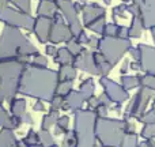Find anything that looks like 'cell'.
Returning a JSON list of instances; mask_svg holds the SVG:
<instances>
[{
	"label": "cell",
	"mask_w": 155,
	"mask_h": 147,
	"mask_svg": "<svg viewBox=\"0 0 155 147\" xmlns=\"http://www.w3.org/2000/svg\"><path fill=\"white\" fill-rule=\"evenodd\" d=\"M139 147H150V146H148V143L144 140V142H140L139 143Z\"/></svg>",
	"instance_id": "db71d44e"
},
{
	"label": "cell",
	"mask_w": 155,
	"mask_h": 147,
	"mask_svg": "<svg viewBox=\"0 0 155 147\" xmlns=\"http://www.w3.org/2000/svg\"><path fill=\"white\" fill-rule=\"evenodd\" d=\"M57 5L56 2H40L37 7V15L38 16H46V18H53L57 14Z\"/></svg>",
	"instance_id": "d6986e66"
},
{
	"label": "cell",
	"mask_w": 155,
	"mask_h": 147,
	"mask_svg": "<svg viewBox=\"0 0 155 147\" xmlns=\"http://www.w3.org/2000/svg\"><path fill=\"white\" fill-rule=\"evenodd\" d=\"M153 110L155 112V101H154V104H153Z\"/></svg>",
	"instance_id": "91938a15"
},
{
	"label": "cell",
	"mask_w": 155,
	"mask_h": 147,
	"mask_svg": "<svg viewBox=\"0 0 155 147\" xmlns=\"http://www.w3.org/2000/svg\"><path fill=\"white\" fill-rule=\"evenodd\" d=\"M26 65V63H22L19 60L0 63V76H2L0 102L14 98V95L18 94L21 76Z\"/></svg>",
	"instance_id": "5b68a950"
},
{
	"label": "cell",
	"mask_w": 155,
	"mask_h": 147,
	"mask_svg": "<svg viewBox=\"0 0 155 147\" xmlns=\"http://www.w3.org/2000/svg\"><path fill=\"white\" fill-rule=\"evenodd\" d=\"M88 104V106H90V110H94L95 109L97 106H98L99 105V101H98V97H90V98L87 99V101H86Z\"/></svg>",
	"instance_id": "ee69618b"
},
{
	"label": "cell",
	"mask_w": 155,
	"mask_h": 147,
	"mask_svg": "<svg viewBox=\"0 0 155 147\" xmlns=\"http://www.w3.org/2000/svg\"><path fill=\"white\" fill-rule=\"evenodd\" d=\"M139 82H140V87H146L151 91H155V75H140L139 76Z\"/></svg>",
	"instance_id": "83f0119b"
},
{
	"label": "cell",
	"mask_w": 155,
	"mask_h": 147,
	"mask_svg": "<svg viewBox=\"0 0 155 147\" xmlns=\"http://www.w3.org/2000/svg\"><path fill=\"white\" fill-rule=\"evenodd\" d=\"M8 2H11V0H0V8H2V7H7Z\"/></svg>",
	"instance_id": "f5cc1de1"
},
{
	"label": "cell",
	"mask_w": 155,
	"mask_h": 147,
	"mask_svg": "<svg viewBox=\"0 0 155 147\" xmlns=\"http://www.w3.org/2000/svg\"><path fill=\"white\" fill-rule=\"evenodd\" d=\"M21 120H22V124H30V125H31V124L34 123V120H33L31 115H30L29 112L25 113V115L21 117Z\"/></svg>",
	"instance_id": "c3c4849f"
},
{
	"label": "cell",
	"mask_w": 155,
	"mask_h": 147,
	"mask_svg": "<svg viewBox=\"0 0 155 147\" xmlns=\"http://www.w3.org/2000/svg\"><path fill=\"white\" fill-rule=\"evenodd\" d=\"M53 59H54V62L59 63L60 65H64V64H72L74 60H75V56H74L67 48H60V49H57L56 56H54Z\"/></svg>",
	"instance_id": "44dd1931"
},
{
	"label": "cell",
	"mask_w": 155,
	"mask_h": 147,
	"mask_svg": "<svg viewBox=\"0 0 155 147\" xmlns=\"http://www.w3.org/2000/svg\"><path fill=\"white\" fill-rule=\"evenodd\" d=\"M22 143L15 138L12 129L0 131V147H21Z\"/></svg>",
	"instance_id": "ac0fdd59"
},
{
	"label": "cell",
	"mask_w": 155,
	"mask_h": 147,
	"mask_svg": "<svg viewBox=\"0 0 155 147\" xmlns=\"http://www.w3.org/2000/svg\"><path fill=\"white\" fill-rule=\"evenodd\" d=\"M140 136L143 139H153L155 138V123L153 124H144V127L142 128V132H140Z\"/></svg>",
	"instance_id": "e575fe53"
},
{
	"label": "cell",
	"mask_w": 155,
	"mask_h": 147,
	"mask_svg": "<svg viewBox=\"0 0 155 147\" xmlns=\"http://www.w3.org/2000/svg\"><path fill=\"white\" fill-rule=\"evenodd\" d=\"M98 42H99V40H98V38L90 37V38H88L87 46H88V48L91 49V51H94V49H98Z\"/></svg>",
	"instance_id": "7dc6e473"
},
{
	"label": "cell",
	"mask_w": 155,
	"mask_h": 147,
	"mask_svg": "<svg viewBox=\"0 0 155 147\" xmlns=\"http://www.w3.org/2000/svg\"><path fill=\"white\" fill-rule=\"evenodd\" d=\"M0 85H2V76H0Z\"/></svg>",
	"instance_id": "6125c7cd"
},
{
	"label": "cell",
	"mask_w": 155,
	"mask_h": 147,
	"mask_svg": "<svg viewBox=\"0 0 155 147\" xmlns=\"http://www.w3.org/2000/svg\"><path fill=\"white\" fill-rule=\"evenodd\" d=\"M125 14H127V4L125 5H117V7H114V10H113V16H125Z\"/></svg>",
	"instance_id": "b9f144b4"
},
{
	"label": "cell",
	"mask_w": 155,
	"mask_h": 147,
	"mask_svg": "<svg viewBox=\"0 0 155 147\" xmlns=\"http://www.w3.org/2000/svg\"><path fill=\"white\" fill-rule=\"evenodd\" d=\"M56 52H57V49L54 48L53 45H46V55L48 56H56Z\"/></svg>",
	"instance_id": "681fc988"
},
{
	"label": "cell",
	"mask_w": 155,
	"mask_h": 147,
	"mask_svg": "<svg viewBox=\"0 0 155 147\" xmlns=\"http://www.w3.org/2000/svg\"><path fill=\"white\" fill-rule=\"evenodd\" d=\"M136 120L140 121V123H143V124H153V123H155V112L153 109H151V110H146V112L142 113V115H140Z\"/></svg>",
	"instance_id": "8d00e7d4"
},
{
	"label": "cell",
	"mask_w": 155,
	"mask_h": 147,
	"mask_svg": "<svg viewBox=\"0 0 155 147\" xmlns=\"http://www.w3.org/2000/svg\"><path fill=\"white\" fill-rule=\"evenodd\" d=\"M76 68L72 64H64L60 65L59 71H57V76H59V82H67L71 80L72 82L76 78Z\"/></svg>",
	"instance_id": "ffe728a7"
},
{
	"label": "cell",
	"mask_w": 155,
	"mask_h": 147,
	"mask_svg": "<svg viewBox=\"0 0 155 147\" xmlns=\"http://www.w3.org/2000/svg\"><path fill=\"white\" fill-rule=\"evenodd\" d=\"M94 90H95V85H94V80L91 79V78H87V79L82 80L79 91L83 94V97H84L86 101H87L90 97L94 95Z\"/></svg>",
	"instance_id": "cb8c5ba5"
},
{
	"label": "cell",
	"mask_w": 155,
	"mask_h": 147,
	"mask_svg": "<svg viewBox=\"0 0 155 147\" xmlns=\"http://www.w3.org/2000/svg\"><path fill=\"white\" fill-rule=\"evenodd\" d=\"M95 136L102 147H120L125 136V120L97 117Z\"/></svg>",
	"instance_id": "277c9868"
},
{
	"label": "cell",
	"mask_w": 155,
	"mask_h": 147,
	"mask_svg": "<svg viewBox=\"0 0 155 147\" xmlns=\"http://www.w3.org/2000/svg\"><path fill=\"white\" fill-rule=\"evenodd\" d=\"M117 37L118 38H129V29L125 26H118Z\"/></svg>",
	"instance_id": "7bdbcfd3"
},
{
	"label": "cell",
	"mask_w": 155,
	"mask_h": 147,
	"mask_svg": "<svg viewBox=\"0 0 155 147\" xmlns=\"http://www.w3.org/2000/svg\"><path fill=\"white\" fill-rule=\"evenodd\" d=\"M129 29V38H139L142 35L143 30H144V25H143L142 18L139 16H132V22Z\"/></svg>",
	"instance_id": "7402d4cb"
},
{
	"label": "cell",
	"mask_w": 155,
	"mask_h": 147,
	"mask_svg": "<svg viewBox=\"0 0 155 147\" xmlns=\"http://www.w3.org/2000/svg\"><path fill=\"white\" fill-rule=\"evenodd\" d=\"M139 140H137L136 134H129L125 135L123 139V143H121L120 147H139Z\"/></svg>",
	"instance_id": "d590c367"
},
{
	"label": "cell",
	"mask_w": 155,
	"mask_h": 147,
	"mask_svg": "<svg viewBox=\"0 0 155 147\" xmlns=\"http://www.w3.org/2000/svg\"><path fill=\"white\" fill-rule=\"evenodd\" d=\"M11 4H14L16 8H18L19 11H22V12L25 14H30V11H31V3H30V0H11Z\"/></svg>",
	"instance_id": "836d02e7"
},
{
	"label": "cell",
	"mask_w": 155,
	"mask_h": 147,
	"mask_svg": "<svg viewBox=\"0 0 155 147\" xmlns=\"http://www.w3.org/2000/svg\"><path fill=\"white\" fill-rule=\"evenodd\" d=\"M51 104V109L52 110H59L63 109V104H64V98L61 95H54L52 98V101L49 102Z\"/></svg>",
	"instance_id": "ab89813d"
},
{
	"label": "cell",
	"mask_w": 155,
	"mask_h": 147,
	"mask_svg": "<svg viewBox=\"0 0 155 147\" xmlns=\"http://www.w3.org/2000/svg\"><path fill=\"white\" fill-rule=\"evenodd\" d=\"M129 134H135V124L131 123L129 120H125V135H129Z\"/></svg>",
	"instance_id": "bcb514c9"
},
{
	"label": "cell",
	"mask_w": 155,
	"mask_h": 147,
	"mask_svg": "<svg viewBox=\"0 0 155 147\" xmlns=\"http://www.w3.org/2000/svg\"><path fill=\"white\" fill-rule=\"evenodd\" d=\"M52 29V18H46V16H38L34 19V32L35 37L38 38L41 44H45L49 41V34H51Z\"/></svg>",
	"instance_id": "5bb4252c"
},
{
	"label": "cell",
	"mask_w": 155,
	"mask_h": 147,
	"mask_svg": "<svg viewBox=\"0 0 155 147\" xmlns=\"http://www.w3.org/2000/svg\"><path fill=\"white\" fill-rule=\"evenodd\" d=\"M74 117V132H75V147H97L95 121L94 110L79 109Z\"/></svg>",
	"instance_id": "3957f363"
},
{
	"label": "cell",
	"mask_w": 155,
	"mask_h": 147,
	"mask_svg": "<svg viewBox=\"0 0 155 147\" xmlns=\"http://www.w3.org/2000/svg\"><path fill=\"white\" fill-rule=\"evenodd\" d=\"M72 65L79 70H83V71H87L88 74L91 75H99V71L98 68L95 67L94 64V59H93V52H88V51H84L82 55L75 57L74 60Z\"/></svg>",
	"instance_id": "2e32d148"
},
{
	"label": "cell",
	"mask_w": 155,
	"mask_h": 147,
	"mask_svg": "<svg viewBox=\"0 0 155 147\" xmlns=\"http://www.w3.org/2000/svg\"><path fill=\"white\" fill-rule=\"evenodd\" d=\"M56 5L61 11V15L70 26L72 37L78 38L84 30L82 22L79 21V12L75 7V3H72V0H56Z\"/></svg>",
	"instance_id": "ba28073f"
},
{
	"label": "cell",
	"mask_w": 155,
	"mask_h": 147,
	"mask_svg": "<svg viewBox=\"0 0 155 147\" xmlns=\"http://www.w3.org/2000/svg\"><path fill=\"white\" fill-rule=\"evenodd\" d=\"M37 143H40V136H38V132L30 128L29 132L25 135L23 140H22V145L27 147V146H31V145H37Z\"/></svg>",
	"instance_id": "f546056e"
},
{
	"label": "cell",
	"mask_w": 155,
	"mask_h": 147,
	"mask_svg": "<svg viewBox=\"0 0 155 147\" xmlns=\"http://www.w3.org/2000/svg\"><path fill=\"white\" fill-rule=\"evenodd\" d=\"M64 98V104H63V109L64 110H72L74 113L76 112V110L82 109V105L83 102L86 101L84 97H83V94L80 93V91H71L68 95L63 97Z\"/></svg>",
	"instance_id": "e0dca14e"
},
{
	"label": "cell",
	"mask_w": 155,
	"mask_h": 147,
	"mask_svg": "<svg viewBox=\"0 0 155 147\" xmlns=\"http://www.w3.org/2000/svg\"><path fill=\"white\" fill-rule=\"evenodd\" d=\"M106 15V10L102 5L97 4V3H88V4H83L82 8V19L83 25L86 27L91 23V22L97 21V19L102 18Z\"/></svg>",
	"instance_id": "9a60e30c"
},
{
	"label": "cell",
	"mask_w": 155,
	"mask_h": 147,
	"mask_svg": "<svg viewBox=\"0 0 155 147\" xmlns=\"http://www.w3.org/2000/svg\"><path fill=\"white\" fill-rule=\"evenodd\" d=\"M99 83H101L102 89H104V94H106L107 98H109L113 104H123V102H125L127 99L129 98L128 91L121 85L116 83L114 80L109 79V78H106V76H102Z\"/></svg>",
	"instance_id": "8fae6325"
},
{
	"label": "cell",
	"mask_w": 155,
	"mask_h": 147,
	"mask_svg": "<svg viewBox=\"0 0 155 147\" xmlns=\"http://www.w3.org/2000/svg\"><path fill=\"white\" fill-rule=\"evenodd\" d=\"M117 29H118V25L106 23L104 27V32H102V35L104 37H117Z\"/></svg>",
	"instance_id": "74e56055"
},
{
	"label": "cell",
	"mask_w": 155,
	"mask_h": 147,
	"mask_svg": "<svg viewBox=\"0 0 155 147\" xmlns=\"http://www.w3.org/2000/svg\"><path fill=\"white\" fill-rule=\"evenodd\" d=\"M137 48L140 51V59L137 62L140 70L144 74L155 75V48L146 45V44H139Z\"/></svg>",
	"instance_id": "7c38bea8"
},
{
	"label": "cell",
	"mask_w": 155,
	"mask_h": 147,
	"mask_svg": "<svg viewBox=\"0 0 155 147\" xmlns=\"http://www.w3.org/2000/svg\"><path fill=\"white\" fill-rule=\"evenodd\" d=\"M150 32H151V35H153V40H154V42H155V27H151V29H150Z\"/></svg>",
	"instance_id": "11a10c76"
},
{
	"label": "cell",
	"mask_w": 155,
	"mask_h": 147,
	"mask_svg": "<svg viewBox=\"0 0 155 147\" xmlns=\"http://www.w3.org/2000/svg\"><path fill=\"white\" fill-rule=\"evenodd\" d=\"M56 125L59 127V128L65 134V132L70 129V128H68V127H70V117H68V116H65V115L64 116H59Z\"/></svg>",
	"instance_id": "f35d334b"
},
{
	"label": "cell",
	"mask_w": 155,
	"mask_h": 147,
	"mask_svg": "<svg viewBox=\"0 0 155 147\" xmlns=\"http://www.w3.org/2000/svg\"><path fill=\"white\" fill-rule=\"evenodd\" d=\"M57 85V71L49 68H37L27 64L22 72L18 93L41 99L44 102H51L56 95Z\"/></svg>",
	"instance_id": "6da1fadb"
},
{
	"label": "cell",
	"mask_w": 155,
	"mask_h": 147,
	"mask_svg": "<svg viewBox=\"0 0 155 147\" xmlns=\"http://www.w3.org/2000/svg\"><path fill=\"white\" fill-rule=\"evenodd\" d=\"M129 70V62H128V60H124V62H123V64H121V68H120V72L121 74H127V71H128Z\"/></svg>",
	"instance_id": "f907efd6"
},
{
	"label": "cell",
	"mask_w": 155,
	"mask_h": 147,
	"mask_svg": "<svg viewBox=\"0 0 155 147\" xmlns=\"http://www.w3.org/2000/svg\"><path fill=\"white\" fill-rule=\"evenodd\" d=\"M94 113L98 119H102V117H107V106L105 105H98V106L94 109Z\"/></svg>",
	"instance_id": "60d3db41"
},
{
	"label": "cell",
	"mask_w": 155,
	"mask_h": 147,
	"mask_svg": "<svg viewBox=\"0 0 155 147\" xmlns=\"http://www.w3.org/2000/svg\"><path fill=\"white\" fill-rule=\"evenodd\" d=\"M27 147H44L41 143H37V145H31V146H27Z\"/></svg>",
	"instance_id": "9f6ffc18"
},
{
	"label": "cell",
	"mask_w": 155,
	"mask_h": 147,
	"mask_svg": "<svg viewBox=\"0 0 155 147\" xmlns=\"http://www.w3.org/2000/svg\"><path fill=\"white\" fill-rule=\"evenodd\" d=\"M105 16H102V18L97 19V21L91 22L90 25L87 26L88 30H91V32L97 33V34H102V32H104V27H105Z\"/></svg>",
	"instance_id": "d6a6232c"
},
{
	"label": "cell",
	"mask_w": 155,
	"mask_h": 147,
	"mask_svg": "<svg viewBox=\"0 0 155 147\" xmlns=\"http://www.w3.org/2000/svg\"><path fill=\"white\" fill-rule=\"evenodd\" d=\"M105 2V4H110V3H112V0H104Z\"/></svg>",
	"instance_id": "6f0895ef"
},
{
	"label": "cell",
	"mask_w": 155,
	"mask_h": 147,
	"mask_svg": "<svg viewBox=\"0 0 155 147\" xmlns=\"http://www.w3.org/2000/svg\"><path fill=\"white\" fill-rule=\"evenodd\" d=\"M120 85L123 86L127 91L132 90V89L140 87L139 76H135V75H123L121 79H120Z\"/></svg>",
	"instance_id": "484cf974"
},
{
	"label": "cell",
	"mask_w": 155,
	"mask_h": 147,
	"mask_svg": "<svg viewBox=\"0 0 155 147\" xmlns=\"http://www.w3.org/2000/svg\"><path fill=\"white\" fill-rule=\"evenodd\" d=\"M34 19L30 14H25L19 10H14L11 7H2L0 8V21L4 22L7 26L18 27V29L31 30L34 27Z\"/></svg>",
	"instance_id": "52a82bcc"
},
{
	"label": "cell",
	"mask_w": 155,
	"mask_h": 147,
	"mask_svg": "<svg viewBox=\"0 0 155 147\" xmlns=\"http://www.w3.org/2000/svg\"><path fill=\"white\" fill-rule=\"evenodd\" d=\"M72 91V82L71 80H67V82H59L56 89V95H61L65 97Z\"/></svg>",
	"instance_id": "4dcf8cb0"
},
{
	"label": "cell",
	"mask_w": 155,
	"mask_h": 147,
	"mask_svg": "<svg viewBox=\"0 0 155 147\" xmlns=\"http://www.w3.org/2000/svg\"><path fill=\"white\" fill-rule=\"evenodd\" d=\"M51 147H59V146H57V145H53V146H51Z\"/></svg>",
	"instance_id": "94428289"
},
{
	"label": "cell",
	"mask_w": 155,
	"mask_h": 147,
	"mask_svg": "<svg viewBox=\"0 0 155 147\" xmlns=\"http://www.w3.org/2000/svg\"><path fill=\"white\" fill-rule=\"evenodd\" d=\"M37 53V48L25 37L21 29L5 25L0 37V63L19 60L29 64L27 59Z\"/></svg>",
	"instance_id": "7a4b0ae2"
},
{
	"label": "cell",
	"mask_w": 155,
	"mask_h": 147,
	"mask_svg": "<svg viewBox=\"0 0 155 147\" xmlns=\"http://www.w3.org/2000/svg\"><path fill=\"white\" fill-rule=\"evenodd\" d=\"M72 34L68 23L65 22L64 16L63 15H56L52 18V29H51V34H49V41L52 44H59V42H68L71 40Z\"/></svg>",
	"instance_id": "30bf717a"
},
{
	"label": "cell",
	"mask_w": 155,
	"mask_h": 147,
	"mask_svg": "<svg viewBox=\"0 0 155 147\" xmlns=\"http://www.w3.org/2000/svg\"><path fill=\"white\" fill-rule=\"evenodd\" d=\"M140 7V18L144 29L155 27V0H132Z\"/></svg>",
	"instance_id": "4fadbf2b"
},
{
	"label": "cell",
	"mask_w": 155,
	"mask_h": 147,
	"mask_svg": "<svg viewBox=\"0 0 155 147\" xmlns=\"http://www.w3.org/2000/svg\"><path fill=\"white\" fill-rule=\"evenodd\" d=\"M29 65H33V67H37V68H46V65H48V59H46L45 56H42V55L37 53L31 57Z\"/></svg>",
	"instance_id": "1f68e13d"
},
{
	"label": "cell",
	"mask_w": 155,
	"mask_h": 147,
	"mask_svg": "<svg viewBox=\"0 0 155 147\" xmlns=\"http://www.w3.org/2000/svg\"><path fill=\"white\" fill-rule=\"evenodd\" d=\"M65 44H67V46H65V48H67L68 51H70L75 57L79 56V55H82L83 52H84V48H83V45L76 40V38H71V40L68 41V42H65Z\"/></svg>",
	"instance_id": "4316f807"
},
{
	"label": "cell",
	"mask_w": 155,
	"mask_h": 147,
	"mask_svg": "<svg viewBox=\"0 0 155 147\" xmlns=\"http://www.w3.org/2000/svg\"><path fill=\"white\" fill-rule=\"evenodd\" d=\"M21 147H26V146H21Z\"/></svg>",
	"instance_id": "e7e4bbea"
},
{
	"label": "cell",
	"mask_w": 155,
	"mask_h": 147,
	"mask_svg": "<svg viewBox=\"0 0 155 147\" xmlns=\"http://www.w3.org/2000/svg\"><path fill=\"white\" fill-rule=\"evenodd\" d=\"M38 136H40V143L44 147H51V146L56 145V143H54V139H53V135H52L49 131L40 129V131H38Z\"/></svg>",
	"instance_id": "f1b7e54d"
},
{
	"label": "cell",
	"mask_w": 155,
	"mask_h": 147,
	"mask_svg": "<svg viewBox=\"0 0 155 147\" xmlns=\"http://www.w3.org/2000/svg\"><path fill=\"white\" fill-rule=\"evenodd\" d=\"M26 101L23 98H15L11 102V113L12 116L16 117H22V116L26 113Z\"/></svg>",
	"instance_id": "d4e9b609"
},
{
	"label": "cell",
	"mask_w": 155,
	"mask_h": 147,
	"mask_svg": "<svg viewBox=\"0 0 155 147\" xmlns=\"http://www.w3.org/2000/svg\"><path fill=\"white\" fill-rule=\"evenodd\" d=\"M80 2H82V3H83V2H86V0H80Z\"/></svg>",
	"instance_id": "be15d7a7"
},
{
	"label": "cell",
	"mask_w": 155,
	"mask_h": 147,
	"mask_svg": "<svg viewBox=\"0 0 155 147\" xmlns=\"http://www.w3.org/2000/svg\"><path fill=\"white\" fill-rule=\"evenodd\" d=\"M33 109H34L35 112H44L46 108H45V105H44V101L37 99V101L34 102V105H33Z\"/></svg>",
	"instance_id": "f6af8a7d"
},
{
	"label": "cell",
	"mask_w": 155,
	"mask_h": 147,
	"mask_svg": "<svg viewBox=\"0 0 155 147\" xmlns=\"http://www.w3.org/2000/svg\"><path fill=\"white\" fill-rule=\"evenodd\" d=\"M40 2H56V0H40Z\"/></svg>",
	"instance_id": "680465c9"
},
{
	"label": "cell",
	"mask_w": 155,
	"mask_h": 147,
	"mask_svg": "<svg viewBox=\"0 0 155 147\" xmlns=\"http://www.w3.org/2000/svg\"><path fill=\"white\" fill-rule=\"evenodd\" d=\"M153 95L154 94H153V91L151 90H148V89H146V87H140L139 91L134 95L131 104L128 105L125 113H124L125 120H129L131 117L137 119L142 113H144L146 108H147L150 99L153 98Z\"/></svg>",
	"instance_id": "9c48e42d"
},
{
	"label": "cell",
	"mask_w": 155,
	"mask_h": 147,
	"mask_svg": "<svg viewBox=\"0 0 155 147\" xmlns=\"http://www.w3.org/2000/svg\"><path fill=\"white\" fill-rule=\"evenodd\" d=\"M132 48L131 38H118V37H104L99 40L98 49L104 57L114 67L125 55L127 51Z\"/></svg>",
	"instance_id": "8992f818"
},
{
	"label": "cell",
	"mask_w": 155,
	"mask_h": 147,
	"mask_svg": "<svg viewBox=\"0 0 155 147\" xmlns=\"http://www.w3.org/2000/svg\"><path fill=\"white\" fill-rule=\"evenodd\" d=\"M129 68L134 71H137V70H140V65L137 62H134V63H129Z\"/></svg>",
	"instance_id": "816d5d0a"
},
{
	"label": "cell",
	"mask_w": 155,
	"mask_h": 147,
	"mask_svg": "<svg viewBox=\"0 0 155 147\" xmlns=\"http://www.w3.org/2000/svg\"><path fill=\"white\" fill-rule=\"evenodd\" d=\"M57 119H59V110H49V113H46L42 117V123H41V129L49 131V128L53 125H56Z\"/></svg>",
	"instance_id": "603a6c76"
}]
</instances>
